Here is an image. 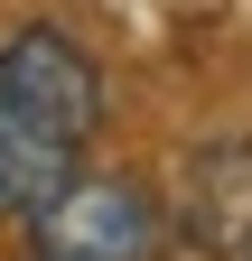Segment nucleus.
I'll return each instance as SVG.
<instances>
[{"label": "nucleus", "mask_w": 252, "mask_h": 261, "mask_svg": "<svg viewBox=\"0 0 252 261\" xmlns=\"http://www.w3.org/2000/svg\"><path fill=\"white\" fill-rule=\"evenodd\" d=\"M0 112H19L28 130L84 149L93 121H103V75H93V56L66 28H19V38L0 47Z\"/></svg>", "instance_id": "1"}, {"label": "nucleus", "mask_w": 252, "mask_h": 261, "mask_svg": "<svg viewBox=\"0 0 252 261\" xmlns=\"http://www.w3.org/2000/svg\"><path fill=\"white\" fill-rule=\"evenodd\" d=\"M243 261H252V243H243Z\"/></svg>", "instance_id": "4"}, {"label": "nucleus", "mask_w": 252, "mask_h": 261, "mask_svg": "<svg viewBox=\"0 0 252 261\" xmlns=\"http://www.w3.org/2000/svg\"><path fill=\"white\" fill-rule=\"evenodd\" d=\"M66 177H75V149L66 140L28 130L19 112H0V215H38Z\"/></svg>", "instance_id": "3"}, {"label": "nucleus", "mask_w": 252, "mask_h": 261, "mask_svg": "<svg viewBox=\"0 0 252 261\" xmlns=\"http://www.w3.org/2000/svg\"><path fill=\"white\" fill-rule=\"evenodd\" d=\"M28 224H38V261H149L159 243V205L131 177H66Z\"/></svg>", "instance_id": "2"}]
</instances>
